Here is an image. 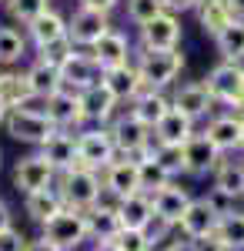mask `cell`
<instances>
[{"label": "cell", "mask_w": 244, "mask_h": 251, "mask_svg": "<svg viewBox=\"0 0 244 251\" xmlns=\"http://www.w3.org/2000/svg\"><path fill=\"white\" fill-rule=\"evenodd\" d=\"M60 80H64V87L84 94V91H91V87H97V84L104 80V67L94 60L91 50H80V47H77L74 54L67 57V64L60 67Z\"/></svg>", "instance_id": "cell-12"}, {"label": "cell", "mask_w": 244, "mask_h": 251, "mask_svg": "<svg viewBox=\"0 0 244 251\" xmlns=\"http://www.w3.org/2000/svg\"><path fill=\"white\" fill-rule=\"evenodd\" d=\"M3 7H7V17L14 20V24L27 27V24L37 20L44 10H50V0H7Z\"/></svg>", "instance_id": "cell-36"}, {"label": "cell", "mask_w": 244, "mask_h": 251, "mask_svg": "<svg viewBox=\"0 0 244 251\" xmlns=\"http://www.w3.org/2000/svg\"><path fill=\"white\" fill-rule=\"evenodd\" d=\"M184 40V24L177 14H157L154 20H147L144 27H137V47L141 50H164V47H181Z\"/></svg>", "instance_id": "cell-8"}, {"label": "cell", "mask_w": 244, "mask_h": 251, "mask_svg": "<svg viewBox=\"0 0 244 251\" xmlns=\"http://www.w3.org/2000/svg\"><path fill=\"white\" fill-rule=\"evenodd\" d=\"M80 100H84V117H87V124H100V127H111V121L124 111V104H121L104 84L84 91Z\"/></svg>", "instance_id": "cell-20"}, {"label": "cell", "mask_w": 244, "mask_h": 251, "mask_svg": "<svg viewBox=\"0 0 244 251\" xmlns=\"http://www.w3.org/2000/svg\"><path fill=\"white\" fill-rule=\"evenodd\" d=\"M77 7H91V10H104V14H114L124 7V0H77Z\"/></svg>", "instance_id": "cell-45"}, {"label": "cell", "mask_w": 244, "mask_h": 251, "mask_svg": "<svg viewBox=\"0 0 244 251\" xmlns=\"http://www.w3.org/2000/svg\"><path fill=\"white\" fill-rule=\"evenodd\" d=\"M197 3H201V0H164V10L184 17V14H194V10H197Z\"/></svg>", "instance_id": "cell-44"}, {"label": "cell", "mask_w": 244, "mask_h": 251, "mask_svg": "<svg viewBox=\"0 0 244 251\" xmlns=\"http://www.w3.org/2000/svg\"><path fill=\"white\" fill-rule=\"evenodd\" d=\"M184 161H188V177H214V171L224 161V154L207 141L204 131H197L184 144Z\"/></svg>", "instance_id": "cell-15"}, {"label": "cell", "mask_w": 244, "mask_h": 251, "mask_svg": "<svg viewBox=\"0 0 244 251\" xmlns=\"http://www.w3.org/2000/svg\"><path fill=\"white\" fill-rule=\"evenodd\" d=\"M211 184L227 194L244 198V154H224V161L218 164V171L211 177Z\"/></svg>", "instance_id": "cell-32"}, {"label": "cell", "mask_w": 244, "mask_h": 251, "mask_svg": "<svg viewBox=\"0 0 244 251\" xmlns=\"http://www.w3.org/2000/svg\"><path fill=\"white\" fill-rule=\"evenodd\" d=\"M227 3L234 7V14H238V17H244V0H227Z\"/></svg>", "instance_id": "cell-51"}, {"label": "cell", "mask_w": 244, "mask_h": 251, "mask_svg": "<svg viewBox=\"0 0 244 251\" xmlns=\"http://www.w3.org/2000/svg\"><path fill=\"white\" fill-rule=\"evenodd\" d=\"M111 27H114L111 14H104V10H91V7H74L71 17H67V37L74 40V47L91 50V47H94Z\"/></svg>", "instance_id": "cell-7"}, {"label": "cell", "mask_w": 244, "mask_h": 251, "mask_svg": "<svg viewBox=\"0 0 244 251\" xmlns=\"http://www.w3.org/2000/svg\"><path fill=\"white\" fill-rule=\"evenodd\" d=\"M150 148H154V144H150ZM134 161H137V171H141V191L154 194V191H161L164 184L174 181V177L157 164V157L150 154V151H147V154H141V157H134Z\"/></svg>", "instance_id": "cell-34"}, {"label": "cell", "mask_w": 244, "mask_h": 251, "mask_svg": "<svg viewBox=\"0 0 244 251\" xmlns=\"http://www.w3.org/2000/svg\"><path fill=\"white\" fill-rule=\"evenodd\" d=\"M227 111H231V114H238V117H244V87H241V94L234 97V104H231Z\"/></svg>", "instance_id": "cell-49"}, {"label": "cell", "mask_w": 244, "mask_h": 251, "mask_svg": "<svg viewBox=\"0 0 244 251\" xmlns=\"http://www.w3.org/2000/svg\"><path fill=\"white\" fill-rule=\"evenodd\" d=\"M91 54H94V60L100 64V67H117V64L134 60L137 44H134V40L121 30V27H111V30H107V34H104V37L91 47Z\"/></svg>", "instance_id": "cell-17"}, {"label": "cell", "mask_w": 244, "mask_h": 251, "mask_svg": "<svg viewBox=\"0 0 244 251\" xmlns=\"http://www.w3.org/2000/svg\"><path fill=\"white\" fill-rule=\"evenodd\" d=\"M37 151L54 164L57 174L71 171V168H80V154H77V131H57L47 144H40Z\"/></svg>", "instance_id": "cell-21"}, {"label": "cell", "mask_w": 244, "mask_h": 251, "mask_svg": "<svg viewBox=\"0 0 244 251\" xmlns=\"http://www.w3.org/2000/svg\"><path fill=\"white\" fill-rule=\"evenodd\" d=\"M27 40H30V47L34 50H40L44 44H50V40H60V37H67V17L60 14V10H44L37 20H30L27 27Z\"/></svg>", "instance_id": "cell-29"}, {"label": "cell", "mask_w": 244, "mask_h": 251, "mask_svg": "<svg viewBox=\"0 0 244 251\" xmlns=\"http://www.w3.org/2000/svg\"><path fill=\"white\" fill-rule=\"evenodd\" d=\"M3 228H14V208H10V201L0 198V231Z\"/></svg>", "instance_id": "cell-46"}, {"label": "cell", "mask_w": 244, "mask_h": 251, "mask_svg": "<svg viewBox=\"0 0 244 251\" xmlns=\"http://www.w3.org/2000/svg\"><path fill=\"white\" fill-rule=\"evenodd\" d=\"M114 241H117V248H121V251H154V248H150L147 231H141V228H121Z\"/></svg>", "instance_id": "cell-41"}, {"label": "cell", "mask_w": 244, "mask_h": 251, "mask_svg": "<svg viewBox=\"0 0 244 251\" xmlns=\"http://www.w3.org/2000/svg\"><path fill=\"white\" fill-rule=\"evenodd\" d=\"M27 241H30V238L20 231L17 225L0 231V251H27Z\"/></svg>", "instance_id": "cell-42"}, {"label": "cell", "mask_w": 244, "mask_h": 251, "mask_svg": "<svg viewBox=\"0 0 244 251\" xmlns=\"http://www.w3.org/2000/svg\"><path fill=\"white\" fill-rule=\"evenodd\" d=\"M34 54L27 30L14 27V24H0V71L3 67H24Z\"/></svg>", "instance_id": "cell-22"}, {"label": "cell", "mask_w": 244, "mask_h": 251, "mask_svg": "<svg viewBox=\"0 0 244 251\" xmlns=\"http://www.w3.org/2000/svg\"><path fill=\"white\" fill-rule=\"evenodd\" d=\"M157 14H164V0H124V17L134 27H144Z\"/></svg>", "instance_id": "cell-38"}, {"label": "cell", "mask_w": 244, "mask_h": 251, "mask_svg": "<svg viewBox=\"0 0 244 251\" xmlns=\"http://www.w3.org/2000/svg\"><path fill=\"white\" fill-rule=\"evenodd\" d=\"M87 225H91V241H97V238H117V231L124 228L121 214H117V198H111L107 191L100 194V201L87 211Z\"/></svg>", "instance_id": "cell-26"}, {"label": "cell", "mask_w": 244, "mask_h": 251, "mask_svg": "<svg viewBox=\"0 0 244 251\" xmlns=\"http://www.w3.org/2000/svg\"><path fill=\"white\" fill-rule=\"evenodd\" d=\"M218 214L211 211V204H207L204 198H191L188 211L181 214V221H177V234H184L188 241L194 238H211V234L218 231Z\"/></svg>", "instance_id": "cell-18"}, {"label": "cell", "mask_w": 244, "mask_h": 251, "mask_svg": "<svg viewBox=\"0 0 244 251\" xmlns=\"http://www.w3.org/2000/svg\"><path fill=\"white\" fill-rule=\"evenodd\" d=\"M238 154H244V117H241V144H238Z\"/></svg>", "instance_id": "cell-52"}, {"label": "cell", "mask_w": 244, "mask_h": 251, "mask_svg": "<svg viewBox=\"0 0 244 251\" xmlns=\"http://www.w3.org/2000/svg\"><path fill=\"white\" fill-rule=\"evenodd\" d=\"M214 47H218L221 60H238V64H244V17L231 20L224 30L214 37Z\"/></svg>", "instance_id": "cell-33"}, {"label": "cell", "mask_w": 244, "mask_h": 251, "mask_svg": "<svg viewBox=\"0 0 244 251\" xmlns=\"http://www.w3.org/2000/svg\"><path fill=\"white\" fill-rule=\"evenodd\" d=\"M204 134L221 154H238V144H241V117L231 114V111H214L204 121Z\"/></svg>", "instance_id": "cell-16"}, {"label": "cell", "mask_w": 244, "mask_h": 251, "mask_svg": "<svg viewBox=\"0 0 244 251\" xmlns=\"http://www.w3.org/2000/svg\"><path fill=\"white\" fill-rule=\"evenodd\" d=\"M100 181H104V191L111 198H127V194L141 191V171H137V161L134 157H114L111 164L100 171Z\"/></svg>", "instance_id": "cell-14"}, {"label": "cell", "mask_w": 244, "mask_h": 251, "mask_svg": "<svg viewBox=\"0 0 244 251\" xmlns=\"http://www.w3.org/2000/svg\"><path fill=\"white\" fill-rule=\"evenodd\" d=\"M207 204H211V211L218 214V218H224V214H238V211H244V198H238V194H227V191H221V188H207L204 194Z\"/></svg>", "instance_id": "cell-39"}, {"label": "cell", "mask_w": 244, "mask_h": 251, "mask_svg": "<svg viewBox=\"0 0 244 251\" xmlns=\"http://www.w3.org/2000/svg\"><path fill=\"white\" fill-rule=\"evenodd\" d=\"M184 251H231V248H227L218 234H211V238H194V241H188Z\"/></svg>", "instance_id": "cell-43"}, {"label": "cell", "mask_w": 244, "mask_h": 251, "mask_svg": "<svg viewBox=\"0 0 244 251\" xmlns=\"http://www.w3.org/2000/svg\"><path fill=\"white\" fill-rule=\"evenodd\" d=\"M77 47H74V40L71 37H60V40H50V44H44L40 50H34L37 57H44L47 64H54V67H64L67 64V57L74 54Z\"/></svg>", "instance_id": "cell-40"}, {"label": "cell", "mask_w": 244, "mask_h": 251, "mask_svg": "<svg viewBox=\"0 0 244 251\" xmlns=\"http://www.w3.org/2000/svg\"><path fill=\"white\" fill-rule=\"evenodd\" d=\"M24 74H27V84H30L34 97H40V100H47L50 94H57V91L64 87V80H60V67L47 64V60L37 57V54L24 64Z\"/></svg>", "instance_id": "cell-24"}, {"label": "cell", "mask_w": 244, "mask_h": 251, "mask_svg": "<svg viewBox=\"0 0 244 251\" xmlns=\"http://www.w3.org/2000/svg\"><path fill=\"white\" fill-rule=\"evenodd\" d=\"M0 3H7V0H0Z\"/></svg>", "instance_id": "cell-54"}, {"label": "cell", "mask_w": 244, "mask_h": 251, "mask_svg": "<svg viewBox=\"0 0 244 251\" xmlns=\"http://www.w3.org/2000/svg\"><path fill=\"white\" fill-rule=\"evenodd\" d=\"M47 117L54 121L60 131H80V127H87V117H84V100L77 91L71 87H60L57 94L47 97Z\"/></svg>", "instance_id": "cell-13"}, {"label": "cell", "mask_w": 244, "mask_h": 251, "mask_svg": "<svg viewBox=\"0 0 244 251\" xmlns=\"http://www.w3.org/2000/svg\"><path fill=\"white\" fill-rule=\"evenodd\" d=\"M171 107H174V104H171V94L168 91H157V87H144V91L127 104V111H131L137 121H144L150 131H154V124L168 114Z\"/></svg>", "instance_id": "cell-25"}, {"label": "cell", "mask_w": 244, "mask_h": 251, "mask_svg": "<svg viewBox=\"0 0 244 251\" xmlns=\"http://www.w3.org/2000/svg\"><path fill=\"white\" fill-rule=\"evenodd\" d=\"M77 154L84 168H94V171H104L114 157H121L111 127H100V124H87L77 131Z\"/></svg>", "instance_id": "cell-4"}, {"label": "cell", "mask_w": 244, "mask_h": 251, "mask_svg": "<svg viewBox=\"0 0 244 251\" xmlns=\"http://www.w3.org/2000/svg\"><path fill=\"white\" fill-rule=\"evenodd\" d=\"M150 154L157 157V164H161L174 181H177V177H188V161H184V148H181V144H157V141H154Z\"/></svg>", "instance_id": "cell-35"}, {"label": "cell", "mask_w": 244, "mask_h": 251, "mask_svg": "<svg viewBox=\"0 0 244 251\" xmlns=\"http://www.w3.org/2000/svg\"><path fill=\"white\" fill-rule=\"evenodd\" d=\"M197 134V121H191L188 114H181L177 107H171L168 114L154 124V141L157 144H188L191 137Z\"/></svg>", "instance_id": "cell-23"}, {"label": "cell", "mask_w": 244, "mask_h": 251, "mask_svg": "<svg viewBox=\"0 0 244 251\" xmlns=\"http://www.w3.org/2000/svg\"><path fill=\"white\" fill-rule=\"evenodd\" d=\"M40 238L54 241L60 251H77L80 245L91 241V225H87V211L77 208H60V211L40 225Z\"/></svg>", "instance_id": "cell-3"}, {"label": "cell", "mask_w": 244, "mask_h": 251, "mask_svg": "<svg viewBox=\"0 0 244 251\" xmlns=\"http://www.w3.org/2000/svg\"><path fill=\"white\" fill-rule=\"evenodd\" d=\"M0 168H3V151H0Z\"/></svg>", "instance_id": "cell-53"}, {"label": "cell", "mask_w": 244, "mask_h": 251, "mask_svg": "<svg viewBox=\"0 0 244 251\" xmlns=\"http://www.w3.org/2000/svg\"><path fill=\"white\" fill-rule=\"evenodd\" d=\"M214 234H218L231 251H244V211L224 214V218L218 221V231Z\"/></svg>", "instance_id": "cell-37"}, {"label": "cell", "mask_w": 244, "mask_h": 251, "mask_svg": "<svg viewBox=\"0 0 244 251\" xmlns=\"http://www.w3.org/2000/svg\"><path fill=\"white\" fill-rule=\"evenodd\" d=\"M107 91H111L124 107L131 104L134 97L144 91V80H141V74H137V67H134V60H127V64H117V67H104V80H100Z\"/></svg>", "instance_id": "cell-19"}, {"label": "cell", "mask_w": 244, "mask_h": 251, "mask_svg": "<svg viewBox=\"0 0 244 251\" xmlns=\"http://www.w3.org/2000/svg\"><path fill=\"white\" fill-rule=\"evenodd\" d=\"M111 134H114V144H117L121 157H141V154H147L150 144H154V131L144 121H137L127 107L111 121Z\"/></svg>", "instance_id": "cell-5"}, {"label": "cell", "mask_w": 244, "mask_h": 251, "mask_svg": "<svg viewBox=\"0 0 244 251\" xmlns=\"http://www.w3.org/2000/svg\"><path fill=\"white\" fill-rule=\"evenodd\" d=\"M204 84H207V91H211V97H214V104L227 111L244 87V64H238V60H218L207 71Z\"/></svg>", "instance_id": "cell-9"}, {"label": "cell", "mask_w": 244, "mask_h": 251, "mask_svg": "<svg viewBox=\"0 0 244 251\" xmlns=\"http://www.w3.org/2000/svg\"><path fill=\"white\" fill-rule=\"evenodd\" d=\"M91 251H121V248L114 238H97V241H91Z\"/></svg>", "instance_id": "cell-48"}, {"label": "cell", "mask_w": 244, "mask_h": 251, "mask_svg": "<svg viewBox=\"0 0 244 251\" xmlns=\"http://www.w3.org/2000/svg\"><path fill=\"white\" fill-rule=\"evenodd\" d=\"M3 131L14 137V141L30 144V148L37 151L40 144H47V141H50L60 127H57V124L44 114V111H10L7 124H3Z\"/></svg>", "instance_id": "cell-6"}, {"label": "cell", "mask_w": 244, "mask_h": 251, "mask_svg": "<svg viewBox=\"0 0 244 251\" xmlns=\"http://www.w3.org/2000/svg\"><path fill=\"white\" fill-rule=\"evenodd\" d=\"M54 184H57V171L40 151H30L14 164V188L20 194L44 191V188H54Z\"/></svg>", "instance_id": "cell-10"}, {"label": "cell", "mask_w": 244, "mask_h": 251, "mask_svg": "<svg viewBox=\"0 0 244 251\" xmlns=\"http://www.w3.org/2000/svg\"><path fill=\"white\" fill-rule=\"evenodd\" d=\"M57 191L64 198V208H77V211H91L100 194H104V181L100 171L94 168H71V171L57 174Z\"/></svg>", "instance_id": "cell-2"}, {"label": "cell", "mask_w": 244, "mask_h": 251, "mask_svg": "<svg viewBox=\"0 0 244 251\" xmlns=\"http://www.w3.org/2000/svg\"><path fill=\"white\" fill-rule=\"evenodd\" d=\"M117 214H121V225L124 228H141V231H147L150 221L157 218L154 214V198L147 191H134L127 198H121L117 201Z\"/></svg>", "instance_id": "cell-28"}, {"label": "cell", "mask_w": 244, "mask_h": 251, "mask_svg": "<svg viewBox=\"0 0 244 251\" xmlns=\"http://www.w3.org/2000/svg\"><path fill=\"white\" fill-rule=\"evenodd\" d=\"M150 198H154V214H157L161 221L177 225V221H181V214L188 211V204H191V198H194V194H191L188 188H181L177 181H171V184H164L161 191H154Z\"/></svg>", "instance_id": "cell-27"}, {"label": "cell", "mask_w": 244, "mask_h": 251, "mask_svg": "<svg viewBox=\"0 0 244 251\" xmlns=\"http://www.w3.org/2000/svg\"><path fill=\"white\" fill-rule=\"evenodd\" d=\"M27 251H60V248L47 238H34V241H27Z\"/></svg>", "instance_id": "cell-47"}, {"label": "cell", "mask_w": 244, "mask_h": 251, "mask_svg": "<svg viewBox=\"0 0 244 251\" xmlns=\"http://www.w3.org/2000/svg\"><path fill=\"white\" fill-rule=\"evenodd\" d=\"M60 208H64V198H60V191H57V184L54 188H44V191L24 194V214H27L37 228L44 225V221H50Z\"/></svg>", "instance_id": "cell-31"}, {"label": "cell", "mask_w": 244, "mask_h": 251, "mask_svg": "<svg viewBox=\"0 0 244 251\" xmlns=\"http://www.w3.org/2000/svg\"><path fill=\"white\" fill-rule=\"evenodd\" d=\"M7 117H10V107H7V100H3V97H0V127H3V124H7Z\"/></svg>", "instance_id": "cell-50"}, {"label": "cell", "mask_w": 244, "mask_h": 251, "mask_svg": "<svg viewBox=\"0 0 244 251\" xmlns=\"http://www.w3.org/2000/svg\"><path fill=\"white\" fill-rule=\"evenodd\" d=\"M194 14H197V27H201V34L211 37V40L218 37V34H221L234 17H238V14H234V7H231L227 0H201Z\"/></svg>", "instance_id": "cell-30"}, {"label": "cell", "mask_w": 244, "mask_h": 251, "mask_svg": "<svg viewBox=\"0 0 244 251\" xmlns=\"http://www.w3.org/2000/svg\"><path fill=\"white\" fill-rule=\"evenodd\" d=\"M184 50L181 47H164V50H141L134 54V67L144 80V87H157V91H171L181 71H184Z\"/></svg>", "instance_id": "cell-1"}, {"label": "cell", "mask_w": 244, "mask_h": 251, "mask_svg": "<svg viewBox=\"0 0 244 251\" xmlns=\"http://www.w3.org/2000/svg\"><path fill=\"white\" fill-rule=\"evenodd\" d=\"M171 104H174L181 114H188L191 121H207V117L214 114V107H218L204 80H184V84H174V87H171Z\"/></svg>", "instance_id": "cell-11"}]
</instances>
